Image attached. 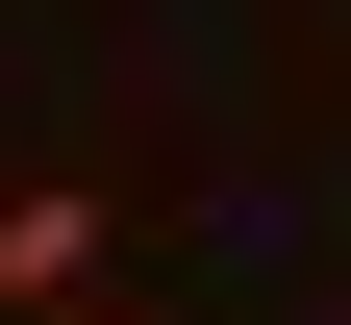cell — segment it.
Returning a JSON list of instances; mask_svg holds the SVG:
<instances>
[{
	"label": "cell",
	"instance_id": "cell-1",
	"mask_svg": "<svg viewBox=\"0 0 351 325\" xmlns=\"http://www.w3.org/2000/svg\"><path fill=\"white\" fill-rule=\"evenodd\" d=\"M51 300H101V200H75V175L0 200V325H51Z\"/></svg>",
	"mask_w": 351,
	"mask_h": 325
},
{
	"label": "cell",
	"instance_id": "cell-2",
	"mask_svg": "<svg viewBox=\"0 0 351 325\" xmlns=\"http://www.w3.org/2000/svg\"><path fill=\"white\" fill-rule=\"evenodd\" d=\"M51 325H125V300H51Z\"/></svg>",
	"mask_w": 351,
	"mask_h": 325
}]
</instances>
